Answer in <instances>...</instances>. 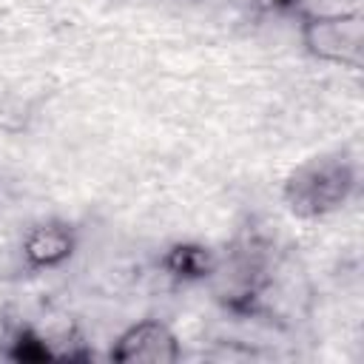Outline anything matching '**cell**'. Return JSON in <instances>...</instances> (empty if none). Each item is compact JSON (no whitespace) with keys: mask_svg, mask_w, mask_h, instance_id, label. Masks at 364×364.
<instances>
[{"mask_svg":"<svg viewBox=\"0 0 364 364\" xmlns=\"http://www.w3.org/2000/svg\"><path fill=\"white\" fill-rule=\"evenodd\" d=\"M358 191V168L341 151L318 154L296 165L282 185L287 210L299 219H321L341 210Z\"/></svg>","mask_w":364,"mask_h":364,"instance_id":"cell-1","label":"cell"},{"mask_svg":"<svg viewBox=\"0 0 364 364\" xmlns=\"http://www.w3.org/2000/svg\"><path fill=\"white\" fill-rule=\"evenodd\" d=\"M301 48L327 65H338L347 71L361 68L364 57V14L358 9L350 11H307L296 14Z\"/></svg>","mask_w":364,"mask_h":364,"instance_id":"cell-2","label":"cell"},{"mask_svg":"<svg viewBox=\"0 0 364 364\" xmlns=\"http://www.w3.org/2000/svg\"><path fill=\"white\" fill-rule=\"evenodd\" d=\"M108 358L117 364H176L182 358V344L168 321L139 318L114 338Z\"/></svg>","mask_w":364,"mask_h":364,"instance_id":"cell-3","label":"cell"},{"mask_svg":"<svg viewBox=\"0 0 364 364\" xmlns=\"http://www.w3.org/2000/svg\"><path fill=\"white\" fill-rule=\"evenodd\" d=\"M77 228L63 219L34 222L20 242V256L28 270H51L65 264L77 250Z\"/></svg>","mask_w":364,"mask_h":364,"instance_id":"cell-4","label":"cell"},{"mask_svg":"<svg viewBox=\"0 0 364 364\" xmlns=\"http://www.w3.org/2000/svg\"><path fill=\"white\" fill-rule=\"evenodd\" d=\"M159 267L176 282H205L219 273V256L199 242H176L159 256Z\"/></svg>","mask_w":364,"mask_h":364,"instance_id":"cell-5","label":"cell"},{"mask_svg":"<svg viewBox=\"0 0 364 364\" xmlns=\"http://www.w3.org/2000/svg\"><path fill=\"white\" fill-rule=\"evenodd\" d=\"M51 355H54V353L48 350V344H46L37 333H31V330L17 333L11 358H17V361H43V358H51Z\"/></svg>","mask_w":364,"mask_h":364,"instance_id":"cell-6","label":"cell"},{"mask_svg":"<svg viewBox=\"0 0 364 364\" xmlns=\"http://www.w3.org/2000/svg\"><path fill=\"white\" fill-rule=\"evenodd\" d=\"M256 6L262 11H270V14H293V17L304 9L301 0H256Z\"/></svg>","mask_w":364,"mask_h":364,"instance_id":"cell-7","label":"cell"}]
</instances>
